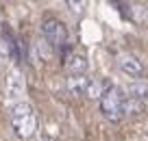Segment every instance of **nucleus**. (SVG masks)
<instances>
[{
    "instance_id": "f257e3e1",
    "label": "nucleus",
    "mask_w": 148,
    "mask_h": 141,
    "mask_svg": "<svg viewBox=\"0 0 148 141\" xmlns=\"http://www.w3.org/2000/svg\"><path fill=\"white\" fill-rule=\"evenodd\" d=\"M11 126L22 141L31 139L37 130V113L28 102H18L11 109Z\"/></svg>"
},
{
    "instance_id": "f03ea898",
    "label": "nucleus",
    "mask_w": 148,
    "mask_h": 141,
    "mask_svg": "<svg viewBox=\"0 0 148 141\" xmlns=\"http://www.w3.org/2000/svg\"><path fill=\"white\" fill-rule=\"evenodd\" d=\"M124 98H126L124 89H120V87H109V91L98 100L100 113L113 124L122 122V117H124Z\"/></svg>"
},
{
    "instance_id": "7ed1b4c3",
    "label": "nucleus",
    "mask_w": 148,
    "mask_h": 141,
    "mask_svg": "<svg viewBox=\"0 0 148 141\" xmlns=\"http://www.w3.org/2000/svg\"><path fill=\"white\" fill-rule=\"evenodd\" d=\"M42 33H44V37L48 39V44H50L52 48H61V46L68 44V28L57 18H46L44 20Z\"/></svg>"
},
{
    "instance_id": "20e7f679",
    "label": "nucleus",
    "mask_w": 148,
    "mask_h": 141,
    "mask_svg": "<svg viewBox=\"0 0 148 141\" xmlns=\"http://www.w3.org/2000/svg\"><path fill=\"white\" fill-rule=\"evenodd\" d=\"M22 93H24V76L20 69H11L9 76H7V82H5V102L7 104H13V102L18 104Z\"/></svg>"
},
{
    "instance_id": "39448f33",
    "label": "nucleus",
    "mask_w": 148,
    "mask_h": 141,
    "mask_svg": "<svg viewBox=\"0 0 148 141\" xmlns=\"http://www.w3.org/2000/svg\"><path fill=\"white\" fill-rule=\"evenodd\" d=\"M118 67H120V72H124L131 78H139L144 74V63L135 54H131V52L118 54Z\"/></svg>"
},
{
    "instance_id": "423d86ee",
    "label": "nucleus",
    "mask_w": 148,
    "mask_h": 141,
    "mask_svg": "<svg viewBox=\"0 0 148 141\" xmlns=\"http://www.w3.org/2000/svg\"><path fill=\"white\" fill-rule=\"evenodd\" d=\"M65 69H68L70 76H85V72H87V59H85V54H76V52L68 54L65 57Z\"/></svg>"
},
{
    "instance_id": "0eeeda50",
    "label": "nucleus",
    "mask_w": 148,
    "mask_h": 141,
    "mask_svg": "<svg viewBox=\"0 0 148 141\" xmlns=\"http://www.w3.org/2000/svg\"><path fill=\"white\" fill-rule=\"evenodd\" d=\"M109 87L111 85L107 80H102V78H89L87 89H85V98H89V100H100L107 91H109Z\"/></svg>"
},
{
    "instance_id": "6e6552de",
    "label": "nucleus",
    "mask_w": 148,
    "mask_h": 141,
    "mask_svg": "<svg viewBox=\"0 0 148 141\" xmlns=\"http://www.w3.org/2000/svg\"><path fill=\"white\" fill-rule=\"evenodd\" d=\"M87 76H68L65 78V89H68L70 96H85V89H87Z\"/></svg>"
},
{
    "instance_id": "1a4fd4ad",
    "label": "nucleus",
    "mask_w": 148,
    "mask_h": 141,
    "mask_svg": "<svg viewBox=\"0 0 148 141\" xmlns=\"http://www.w3.org/2000/svg\"><path fill=\"white\" fill-rule=\"evenodd\" d=\"M126 98H133V100H139V102H146L148 100V85L144 80H135L131 85H126Z\"/></svg>"
},
{
    "instance_id": "9d476101",
    "label": "nucleus",
    "mask_w": 148,
    "mask_h": 141,
    "mask_svg": "<svg viewBox=\"0 0 148 141\" xmlns=\"http://www.w3.org/2000/svg\"><path fill=\"white\" fill-rule=\"evenodd\" d=\"M126 15L133 20L135 24L148 22V5H139V2H131L126 5Z\"/></svg>"
},
{
    "instance_id": "9b49d317",
    "label": "nucleus",
    "mask_w": 148,
    "mask_h": 141,
    "mask_svg": "<svg viewBox=\"0 0 148 141\" xmlns=\"http://www.w3.org/2000/svg\"><path fill=\"white\" fill-rule=\"evenodd\" d=\"M144 113H146V102L124 98V115L126 117H142Z\"/></svg>"
},
{
    "instance_id": "f8f14e48",
    "label": "nucleus",
    "mask_w": 148,
    "mask_h": 141,
    "mask_svg": "<svg viewBox=\"0 0 148 141\" xmlns=\"http://www.w3.org/2000/svg\"><path fill=\"white\" fill-rule=\"evenodd\" d=\"M65 7H68V9L72 11L74 15H83V11H85V7H87V2H85V0H68V2H65Z\"/></svg>"
},
{
    "instance_id": "ddd939ff",
    "label": "nucleus",
    "mask_w": 148,
    "mask_h": 141,
    "mask_svg": "<svg viewBox=\"0 0 148 141\" xmlns=\"http://www.w3.org/2000/svg\"><path fill=\"white\" fill-rule=\"evenodd\" d=\"M0 31H2V18H0Z\"/></svg>"
},
{
    "instance_id": "4468645a",
    "label": "nucleus",
    "mask_w": 148,
    "mask_h": 141,
    "mask_svg": "<svg viewBox=\"0 0 148 141\" xmlns=\"http://www.w3.org/2000/svg\"><path fill=\"white\" fill-rule=\"evenodd\" d=\"M42 141H50V139H42Z\"/></svg>"
}]
</instances>
